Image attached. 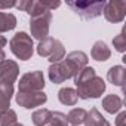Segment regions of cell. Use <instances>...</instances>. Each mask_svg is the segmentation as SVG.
I'll use <instances>...</instances> for the list:
<instances>
[{
  "mask_svg": "<svg viewBox=\"0 0 126 126\" xmlns=\"http://www.w3.org/2000/svg\"><path fill=\"white\" fill-rule=\"evenodd\" d=\"M74 83L77 88V96L80 99H91V98H99L105 92V82L102 77H99L94 67H85L76 77Z\"/></svg>",
  "mask_w": 126,
  "mask_h": 126,
  "instance_id": "6da1fadb",
  "label": "cell"
},
{
  "mask_svg": "<svg viewBox=\"0 0 126 126\" xmlns=\"http://www.w3.org/2000/svg\"><path fill=\"white\" fill-rule=\"evenodd\" d=\"M37 53L43 58H47L52 64H55V62H59L65 58V47L58 39L47 36L46 39L39 42Z\"/></svg>",
  "mask_w": 126,
  "mask_h": 126,
  "instance_id": "7a4b0ae2",
  "label": "cell"
},
{
  "mask_svg": "<svg viewBox=\"0 0 126 126\" xmlns=\"http://www.w3.org/2000/svg\"><path fill=\"white\" fill-rule=\"evenodd\" d=\"M9 46H11V50L12 53L21 59V61H28L33 53H34V45H33V37L28 36L25 31H19L16 33L11 42H9Z\"/></svg>",
  "mask_w": 126,
  "mask_h": 126,
  "instance_id": "3957f363",
  "label": "cell"
},
{
  "mask_svg": "<svg viewBox=\"0 0 126 126\" xmlns=\"http://www.w3.org/2000/svg\"><path fill=\"white\" fill-rule=\"evenodd\" d=\"M67 6L77 14L82 19H95L98 18L105 6V2H68Z\"/></svg>",
  "mask_w": 126,
  "mask_h": 126,
  "instance_id": "277c9868",
  "label": "cell"
},
{
  "mask_svg": "<svg viewBox=\"0 0 126 126\" xmlns=\"http://www.w3.org/2000/svg\"><path fill=\"white\" fill-rule=\"evenodd\" d=\"M45 85L46 83H45L43 71L40 70L28 71L19 79L18 92H39V91H43Z\"/></svg>",
  "mask_w": 126,
  "mask_h": 126,
  "instance_id": "5b68a950",
  "label": "cell"
},
{
  "mask_svg": "<svg viewBox=\"0 0 126 126\" xmlns=\"http://www.w3.org/2000/svg\"><path fill=\"white\" fill-rule=\"evenodd\" d=\"M50 21H52V14L50 12H45L43 15L34 16L30 19V30H31V36L37 40H43L47 37L49 34V27H50Z\"/></svg>",
  "mask_w": 126,
  "mask_h": 126,
  "instance_id": "8992f818",
  "label": "cell"
},
{
  "mask_svg": "<svg viewBox=\"0 0 126 126\" xmlns=\"http://www.w3.org/2000/svg\"><path fill=\"white\" fill-rule=\"evenodd\" d=\"M15 99H16V104L19 107L31 110V108L43 105L47 101V95L43 91H39V92H18L15 95Z\"/></svg>",
  "mask_w": 126,
  "mask_h": 126,
  "instance_id": "52a82bcc",
  "label": "cell"
},
{
  "mask_svg": "<svg viewBox=\"0 0 126 126\" xmlns=\"http://www.w3.org/2000/svg\"><path fill=\"white\" fill-rule=\"evenodd\" d=\"M105 19L108 22H122L125 19V14H126V2L123 0H111V2H107L102 11Z\"/></svg>",
  "mask_w": 126,
  "mask_h": 126,
  "instance_id": "ba28073f",
  "label": "cell"
},
{
  "mask_svg": "<svg viewBox=\"0 0 126 126\" xmlns=\"http://www.w3.org/2000/svg\"><path fill=\"white\" fill-rule=\"evenodd\" d=\"M88 61H89V58L83 50H73L64 59V62L67 64L68 70L71 71L73 77H76L85 67H88Z\"/></svg>",
  "mask_w": 126,
  "mask_h": 126,
  "instance_id": "9c48e42d",
  "label": "cell"
},
{
  "mask_svg": "<svg viewBox=\"0 0 126 126\" xmlns=\"http://www.w3.org/2000/svg\"><path fill=\"white\" fill-rule=\"evenodd\" d=\"M19 76V65L14 59H5L0 64V82L14 85Z\"/></svg>",
  "mask_w": 126,
  "mask_h": 126,
  "instance_id": "30bf717a",
  "label": "cell"
},
{
  "mask_svg": "<svg viewBox=\"0 0 126 126\" xmlns=\"http://www.w3.org/2000/svg\"><path fill=\"white\" fill-rule=\"evenodd\" d=\"M47 74H49V79L52 83L58 85V83H62L68 79H71V71L68 70L67 64L64 61H59V62H55V64H50L49 70H47Z\"/></svg>",
  "mask_w": 126,
  "mask_h": 126,
  "instance_id": "8fae6325",
  "label": "cell"
},
{
  "mask_svg": "<svg viewBox=\"0 0 126 126\" xmlns=\"http://www.w3.org/2000/svg\"><path fill=\"white\" fill-rule=\"evenodd\" d=\"M16 8L19 11H24L27 12L31 18L34 16H39V15H43L45 12H49L43 8L42 2H37V0H22V2L16 3Z\"/></svg>",
  "mask_w": 126,
  "mask_h": 126,
  "instance_id": "7c38bea8",
  "label": "cell"
},
{
  "mask_svg": "<svg viewBox=\"0 0 126 126\" xmlns=\"http://www.w3.org/2000/svg\"><path fill=\"white\" fill-rule=\"evenodd\" d=\"M107 79L111 85L119 86V88H125V82H126V70L122 65H114L108 70L107 73Z\"/></svg>",
  "mask_w": 126,
  "mask_h": 126,
  "instance_id": "4fadbf2b",
  "label": "cell"
},
{
  "mask_svg": "<svg viewBox=\"0 0 126 126\" xmlns=\"http://www.w3.org/2000/svg\"><path fill=\"white\" fill-rule=\"evenodd\" d=\"M12 96H14V85L0 82V113L9 110Z\"/></svg>",
  "mask_w": 126,
  "mask_h": 126,
  "instance_id": "5bb4252c",
  "label": "cell"
},
{
  "mask_svg": "<svg viewBox=\"0 0 126 126\" xmlns=\"http://www.w3.org/2000/svg\"><path fill=\"white\" fill-rule=\"evenodd\" d=\"M91 55H92V58H94L95 61L104 62V61H107V59L111 56V50H110V47L107 46L105 42L98 40V42L94 43L92 50H91Z\"/></svg>",
  "mask_w": 126,
  "mask_h": 126,
  "instance_id": "9a60e30c",
  "label": "cell"
},
{
  "mask_svg": "<svg viewBox=\"0 0 126 126\" xmlns=\"http://www.w3.org/2000/svg\"><path fill=\"white\" fill-rule=\"evenodd\" d=\"M122 107H123V101L116 94H110V95L102 98V108L110 114H114V113L120 111Z\"/></svg>",
  "mask_w": 126,
  "mask_h": 126,
  "instance_id": "2e32d148",
  "label": "cell"
},
{
  "mask_svg": "<svg viewBox=\"0 0 126 126\" xmlns=\"http://www.w3.org/2000/svg\"><path fill=\"white\" fill-rule=\"evenodd\" d=\"M86 126H111L108 123V120H105V117L98 111V108H91V111H88L86 120H85Z\"/></svg>",
  "mask_w": 126,
  "mask_h": 126,
  "instance_id": "e0dca14e",
  "label": "cell"
},
{
  "mask_svg": "<svg viewBox=\"0 0 126 126\" xmlns=\"http://www.w3.org/2000/svg\"><path fill=\"white\" fill-rule=\"evenodd\" d=\"M58 99H59L61 104H64V105H76L79 96H77L76 89H73V88H62L58 92Z\"/></svg>",
  "mask_w": 126,
  "mask_h": 126,
  "instance_id": "ac0fdd59",
  "label": "cell"
},
{
  "mask_svg": "<svg viewBox=\"0 0 126 126\" xmlns=\"http://www.w3.org/2000/svg\"><path fill=\"white\" fill-rule=\"evenodd\" d=\"M16 27V16L9 12H0V33L11 31Z\"/></svg>",
  "mask_w": 126,
  "mask_h": 126,
  "instance_id": "d6986e66",
  "label": "cell"
},
{
  "mask_svg": "<svg viewBox=\"0 0 126 126\" xmlns=\"http://www.w3.org/2000/svg\"><path fill=\"white\" fill-rule=\"evenodd\" d=\"M86 116H88V111H86L85 108H73V110H70V113L67 114L68 125L79 126V125L85 123V120H86Z\"/></svg>",
  "mask_w": 126,
  "mask_h": 126,
  "instance_id": "ffe728a7",
  "label": "cell"
},
{
  "mask_svg": "<svg viewBox=\"0 0 126 126\" xmlns=\"http://www.w3.org/2000/svg\"><path fill=\"white\" fill-rule=\"evenodd\" d=\"M50 114H52L50 110H47V108H39L31 116L33 123L36 126H45V125H47L50 122Z\"/></svg>",
  "mask_w": 126,
  "mask_h": 126,
  "instance_id": "44dd1931",
  "label": "cell"
},
{
  "mask_svg": "<svg viewBox=\"0 0 126 126\" xmlns=\"http://www.w3.org/2000/svg\"><path fill=\"white\" fill-rule=\"evenodd\" d=\"M16 113L9 108L3 113H0V126H16L18 125V120H16Z\"/></svg>",
  "mask_w": 126,
  "mask_h": 126,
  "instance_id": "7402d4cb",
  "label": "cell"
},
{
  "mask_svg": "<svg viewBox=\"0 0 126 126\" xmlns=\"http://www.w3.org/2000/svg\"><path fill=\"white\" fill-rule=\"evenodd\" d=\"M126 28L123 27L122 28V31L113 39V45H114V49L117 50V52H120V53H123L125 50H126Z\"/></svg>",
  "mask_w": 126,
  "mask_h": 126,
  "instance_id": "603a6c76",
  "label": "cell"
},
{
  "mask_svg": "<svg viewBox=\"0 0 126 126\" xmlns=\"http://www.w3.org/2000/svg\"><path fill=\"white\" fill-rule=\"evenodd\" d=\"M52 126H68V120H67V114L61 113V111H52L50 114V122Z\"/></svg>",
  "mask_w": 126,
  "mask_h": 126,
  "instance_id": "cb8c5ba5",
  "label": "cell"
},
{
  "mask_svg": "<svg viewBox=\"0 0 126 126\" xmlns=\"http://www.w3.org/2000/svg\"><path fill=\"white\" fill-rule=\"evenodd\" d=\"M42 5H43V8H45L46 11L50 12V11L59 8V6H61V2H59V0H56V2H42Z\"/></svg>",
  "mask_w": 126,
  "mask_h": 126,
  "instance_id": "d4e9b609",
  "label": "cell"
},
{
  "mask_svg": "<svg viewBox=\"0 0 126 126\" xmlns=\"http://www.w3.org/2000/svg\"><path fill=\"white\" fill-rule=\"evenodd\" d=\"M125 120H126V113L122 111L116 119V126H125Z\"/></svg>",
  "mask_w": 126,
  "mask_h": 126,
  "instance_id": "484cf974",
  "label": "cell"
},
{
  "mask_svg": "<svg viewBox=\"0 0 126 126\" xmlns=\"http://www.w3.org/2000/svg\"><path fill=\"white\" fill-rule=\"evenodd\" d=\"M14 6H16L15 2H0V9H9Z\"/></svg>",
  "mask_w": 126,
  "mask_h": 126,
  "instance_id": "4316f807",
  "label": "cell"
},
{
  "mask_svg": "<svg viewBox=\"0 0 126 126\" xmlns=\"http://www.w3.org/2000/svg\"><path fill=\"white\" fill-rule=\"evenodd\" d=\"M6 43H8V40H6V37H3L2 34H0V49H3V47L6 46Z\"/></svg>",
  "mask_w": 126,
  "mask_h": 126,
  "instance_id": "83f0119b",
  "label": "cell"
},
{
  "mask_svg": "<svg viewBox=\"0 0 126 126\" xmlns=\"http://www.w3.org/2000/svg\"><path fill=\"white\" fill-rule=\"evenodd\" d=\"M5 59H6V53H5V50H3V49H0V64H2Z\"/></svg>",
  "mask_w": 126,
  "mask_h": 126,
  "instance_id": "f1b7e54d",
  "label": "cell"
},
{
  "mask_svg": "<svg viewBox=\"0 0 126 126\" xmlns=\"http://www.w3.org/2000/svg\"><path fill=\"white\" fill-rule=\"evenodd\" d=\"M16 126H24V125H21V123H18V125H16Z\"/></svg>",
  "mask_w": 126,
  "mask_h": 126,
  "instance_id": "f546056e",
  "label": "cell"
}]
</instances>
